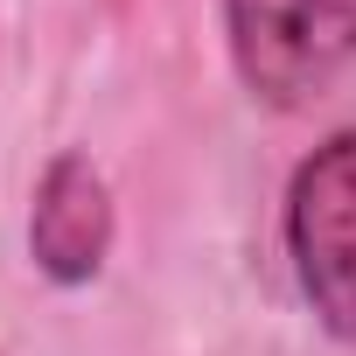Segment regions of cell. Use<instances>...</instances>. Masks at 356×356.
<instances>
[{"label": "cell", "mask_w": 356, "mask_h": 356, "mask_svg": "<svg viewBox=\"0 0 356 356\" xmlns=\"http://www.w3.org/2000/svg\"><path fill=\"white\" fill-rule=\"evenodd\" d=\"M224 35L259 105H307L356 63V0H224Z\"/></svg>", "instance_id": "6da1fadb"}, {"label": "cell", "mask_w": 356, "mask_h": 356, "mask_svg": "<svg viewBox=\"0 0 356 356\" xmlns=\"http://www.w3.org/2000/svg\"><path fill=\"white\" fill-rule=\"evenodd\" d=\"M286 259L335 342H356V126L328 133L286 182Z\"/></svg>", "instance_id": "7a4b0ae2"}, {"label": "cell", "mask_w": 356, "mask_h": 356, "mask_svg": "<svg viewBox=\"0 0 356 356\" xmlns=\"http://www.w3.org/2000/svg\"><path fill=\"white\" fill-rule=\"evenodd\" d=\"M105 252H112V189L91 168V154L63 147L29 203V259L56 286H91L105 273Z\"/></svg>", "instance_id": "3957f363"}]
</instances>
